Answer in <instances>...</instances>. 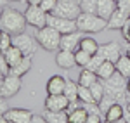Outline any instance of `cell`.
Masks as SVG:
<instances>
[{"label": "cell", "mask_w": 130, "mask_h": 123, "mask_svg": "<svg viewBox=\"0 0 130 123\" xmlns=\"http://www.w3.org/2000/svg\"><path fill=\"white\" fill-rule=\"evenodd\" d=\"M28 24V21L24 17V12H19L18 9L12 7H4L0 10V30L10 33V35H18L21 31H24Z\"/></svg>", "instance_id": "cell-1"}, {"label": "cell", "mask_w": 130, "mask_h": 123, "mask_svg": "<svg viewBox=\"0 0 130 123\" xmlns=\"http://www.w3.org/2000/svg\"><path fill=\"white\" fill-rule=\"evenodd\" d=\"M102 83H104L106 95H109L116 102L125 101V97H127V78L120 71H115L109 78L102 80Z\"/></svg>", "instance_id": "cell-2"}, {"label": "cell", "mask_w": 130, "mask_h": 123, "mask_svg": "<svg viewBox=\"0 0 130 123\" xmlns=\"http://www.w3.org/2000/svg\"><path fill=\"white\" fill-rule=\"evenodd\" d=\"M61 37L62 33L57 31L56 28H52L49 24H45L43 28H38L35 33V38L38 42V45L43 47L49 52H57L59 50V43H61Z\"/></svg>", "instance_id": "cell-3"}, {"label": "cell", "mask_w": 130, "mask_h": 123, "mask_svg": "<svg viewBox=\"0 0 130 123\" xmlns=\"http://www.w3.org/2000/svg\"><path fill=\"white\" fill-rule=\"evenodd\" d=\"M76 26L83 33H101L102 30L108 28V19L94 12H82L76 17Z\"/></svg>", "instance_id": "cell-4"}, {"label": "cell", "mask_w": 130, "mask_h": 123, "mask_svg": "<svg viewBox=\"0 0 130 123\" xmlns=\"http://www.w3.org/2000/svg\"><path fill=\"white\" fill-rule=\"evenodd\" d=\"M12 43H14L16 47H19L21 52H23L24 56H35V52L38 49L37 38H33L31 35L24 33V31H21L18 35H12Z\"/></svg>", "instance_id": "cell-5"}, {"label": "cell", "mask_w": 130, "mask_h": 123, "mask_svg": "<svg viewBox=\"0 0 130 123\" xmlns=\"http://www.w3.org/2000/svg\"><path fill=\"white\" fill-rule=\"evenodd\" d=\"M24 17L28 21V24L33 26V28H43L47 24V19H49V12L42 9L40 5H28L26 10H24Z\"/></svg>", "instance_id": "cell-6"}, {"label": "cell", "mask_w": 130, "mask_h": 123, "mask_svg": "<svg viewBox=\"0 0 130 123\" xmlns=\"http://www.w3.org/2000/svg\"><path fill=\"white\" fill-rule=\"evenodd\" d=\"M50 14H56V16H61V17H68V19H76L82 14V9L76 0H59L56 9Z\"/></svg>", "instance_id": "cell-7"}, {"label": "cell", "mask_w": 130, "mask_h": 123, "mask_svg": "<svg viewBox=\"0 0 130 123\" xmlns=\"http://www.w3.org/2000/svg\"><path fill=\"white\" fill-rule=\"evenodd\" d=\"M47 24L52 26V28H56L57 31H61L62 35H64V33H71V31L78 30V26H76V19L61 17V16H56V14H49Z\"/></svg>", "instance_id": "cell-8"}, {"label": "cell", "mask_w": 130, "mask_h": 123, "mask_svg": "<svg viewBox=\"0 0 130 123\" xmlns=\"http://www.w3.org/2000/svg\"><path fill=\"white\" fill-rule=\"evenodd\" d=\"M19 90H21V76L10 75V73L5 75L4 80H2V92H0V97L10 99V97H14Z\"/></svg>", "instance_id": "cell-9"}, {"label": "cell", "mask_w": 130, "mask_h": 123, "mask_svg": "<svg viewBox=\"0 0 130 123\" xmlns=\"http://www.w3.org/2000/svg\"><path fill=\"white\" fill-rule=\"evenodd\" d=\"M43 108L49 109V111H68L70 99L64 94H47Z\"/></svg>", "instance_id": "cell-10"}, {"label": "cell", "mask_w": 130, "mask_h": 123, "mask_svg": "<svg viewBox=\"0 0 130 123\" xmlns=\"http://www.w3.org/2000/svg\"><path fill=\"white\" fill-rule=\"evenodd\" d=\"M83 31L76 30V31H71V33H64L61 37V43H59V49H64V50H78L80 49V42L83 38Z\"/></svg>", "instance_id": "cell-11"}, {"label": "cell", "mask_w": 130, "mask_h": 123, "mask_svg": "<svg viewBox=\"0 0 130 123\" xmlns=\"http://www.w3.org/2000/svg\"><path fill=\"white\" fill-rule=\"evenodd\" d=\"M5 118L9 123H31L33 113L30 109H23V108H9Z\"/></svg>", "instance_id": "cell-12"}, {"label": "cell", "mask_w": 130, "mask_h": 123, "mask_svg": "<svg viewBox=\"0 0 130 123\" xmlns=\"http://www.w3.org/2000/svg\"><path fill=\"white\" fill-rule=\"evenodd\" d=\"M97 54H101L104 59H108V61H113L116 62L120 59L121 56V47L116 43V42H109V43H104V45H99V50Z\"/></svg>", "instance_id": "cell-13"}, {"label": "cell", "mask_w": 130, "mask_h": 123, "mask_svg": "<svg viewBox=\"0 0 130 123\" xmlns=\"http://www.w3.org/2000/svg\"><path fill=\"white\" fill-rule=\"evenodd\" d=\"M56 64L62 68V69H71L76 66V59H75V52L71 50H64V49H59L56 52Z\"/></svg>", "instance_id": "cell-14"}, {"label": "cell", "mask_w": 130, "mask_h": 123, "mask_svg": "<svg viewBox=\"0 0 130 123\" xmlns=\"http://www.w3.org/2000/svg\"><path fill=\"white\" fill-rule=\"evenodd\" d=\"M128 19H130L128 14L116 7V10L111 14V17L108 19V30H121V28L127 24V21H128Z\"/></svg>", "instance_id": "cell-15"}, {"label": "cell", "mask_w": 130, "mask_h": 123, "mask_svg": "<svg viewBox=\"0 0 130 123\" xmlns=\"http://www.w3.org/2000/svg\"><path fill=\"white\" fill-rule=\"evenodd\" d=\"M125 118V109L120 102H115L108 108V111L104 113V121L108 123H116V121H123Z\"/></svg>", "instance_id": "cell-16"}, {"label": "cell", "mask_w": 130, "mask_h": 123, "mask_svg": "<svg viewBox=\"0 0 130 123\" xmlns=\"http://www.w3.org/2000/svg\"><path fill=\"white\" fill-rule=\"evenodd\" d=\"M95 5H97L95 14H99L104 19H109L111 14L116 10V0H95Z\"/></svg>", "instance_id": "cell-17"}, {"label": "cell", "mask_w": 130, "mask_h": 123, "mask_svg": "<svg viewBox=\"0 0 130 123\" xmlns=\"http://www.w3.org/2000/svg\"><path fill=\"white\" fill-rule=\"evenodd\" d=\"M64 89H66V78H62L61 75L50 76L45 87L47 94H64Z\"/></svg>", "instance_id": "cell-18"}, {"label": "cell", "mask_w": 130, "mask_h": 123, "mask_svg": "<svg viewBox=\"0 0 130 123\" xmlns=\"http://www.w3.org/2000/svg\"><path fill=\"white\" fill-rule=\"evenodd\" d=\"M42 116L47 123H70V111H49L43 109Z\"/></svg>", "instance_id": "cell-19"}, {"label": "cell", "mask_w": 130, "mask_h": 123, "mask_svg": "<svg viewBox=\"0 0 130 123\" xmlns=\"http://www.w3.org/2000/svg\"><path fill=\"white\" fill-rule=\"evenodd\" d=\"M4 57H5L7 64H9L10 68H12V66H16V64H18V62H19L21 59L24 57V54L21 52V49H19V47H16V45L12 43V45H10L9 49H7V50L4 52Z\"/></svg>", "instance_id": "cell-20"}, {"label": "cell", "mask_w": 130, "mask_h": 123, "mask_svg": "<svg viewBox=\"0 0 130 123\" xmlns=\"http://www.w3.org/2000/svg\"><path fill=\"white\" fill-rule=\"evenodd\" d=\"M31 57L33 56H24L16 66L10 68V75H16V76H24L26 73H30L31 69Z\"/></svg>", "instance_id": "cell-21"}, {"label": "cell", "mask_w": 130, "mask_h": 123, "mask_svg": "<svg viewBox=\"0 0 130 123\" xmlns=\"http://www.w3.org/2000/svg\"><path fill=\"white\" fill-rule=\"evenodd\" d=\"M99 80V76H97V73L89 69V68H82L80 71V76H78V83L80 85H85V87H90L92 83H95Z\"/></svg>", "instance_id": "cell-22"}, {"label": "cell", "mask_w": 130, "mask_h": 123, "mask_svg": "<svg viewBox=\"0 0 130 123\" xmlns=\"http://www.w3.org/2000/svg\"><path fill=\"white\" fill-rule=\"evenodd\" d=\"M89 113L83 106H76L75 109L70 111V123H87Z\"/></svg>", "instance_id": "cell-23"}, {"label": "cell", "mask_w": 130, "mask_h": 123, "mask_svg": "<svg viewBox=\"0 0 130 123\" xmlns=\"http://www.w3.org/2000/svg\"><path fill=\"white\" fill-rule=\"evenodd\" d=\"M115 71H116V64L113 61H108V59H106V61L99 66V69L95 73H97V76H99L101 80H106V78H109Z\"/></svg>", "instance_id": "cell-24"}, {"label": "cell", "mask_w": 130, "mask_h": 123, "mask_svg": "<svg viewBox=\"0 0 130 123\" xmlns=\"http://www.w3.org/2000/svg\"><path fill=\"white\" fill-rule=\"evenodd\" d=\"M64 95L70 99V102H75V101H78V83L73 82V80H66Z\"/></svg>", "instance_id": "cell-25"}, {"label": "cell", "mask_w": 130, "mask_h": 123, "mask_svg": "<svg viewBox=\"0 0 130 123\" xmlns=\"http://www.w3.org/2000/svg\"><path fill=\"white\" fill-rule=\"evenodd\" d=\"M115 64H116V71H120L125 78H130V57L127 56V54L121 56Z\"/></svg>", "instance_id": "cell-26"}, {"label": "cell", "mask_w": 130, "mask_h": 123, "mask_svg": "<svg viewBox=\"0 0 130 123\" xmlns=\"http://www.w3.org/2000/svg\"><path fill=\"white\" fill-rule=\"evenodd\" d=\"M80 49L87 50L89 54H97V50H99V43L94 40L92 37H85V35H83V38H82V42H80Z\"/></svg>", "instance_id": "cell-27"}, {"label": "cell", "mask_w": 130, "mask_h": 123, "mask_svg": "<svg viewBox=\"0 0 130 123\" xmlns=\"http://www.w3.org/2000/svg\"><path fill=\"white\" fill-rule=\"evenodd\" d=\"M90 92H92V95H94L95 102H101V101H102V97L106 95V90H104V83H102L101 78L95 83H92V85H90Z\"/></svg>", "instance_id": "cell-28"}, {"label": "cell", "mask_w": 130, "mask_h": 123, "mask_svg": "<svg viewBox=\"0 0 130 123\" xmlns=\"http://www.w3.org/2000/svg\"><path fill=\"white\" fill-rule=\"evenodd\" d=\"M78 101H80V104L95 102L94 95H92V92H90V87H85V85H80V83H78Z\"/></svg>", "instance_id": "cell-29"}, {"label": "cell", "mask_w": 130, "mask_h": 123, "mask_svg": "<svg viewBox=\"0 0 130 123\" xmlns=\"http://www.w3.org/2000/svg\"><path fill=\"white\" fill-rule=\"evenodd\" d=\"M94 54H89L87 50H83V49H78V50H75V59H76V66H80V68H85L87 64H89L90 57H92Z\"/></svg>", "instance_id": "cell-30"}, {"label": "cell", "mask_w": 130, "mask_h": 123, "mask_svg": "<svg viewBox=\"0 0 130 123\" xmlns=\"http://www.w3.org/2000/svg\"><path fill=\"white\" fill-rule=\"evenodd\" d=\"M104 61H106V59H104L101 54H94V56L90 57L89 64H87L85 68H89V69H92V71H97V69H99V66H101Z\"/></svg>", "instance_id": "cell-31"}, {"label": "cell", "mask_w": 130, "mask_h": 123, "mask_svg": "<svg viewBox=\"0 0 130 123\" xmlns=\"http://www.w3.org/2000/svg\"><path fill=\"white\" fill-rule=\"evenodd\" d=\"M78 5H80L82 12H94L95 14V10H97L95 0H82V2H78Z\"/></svg>", "instance_id": "cell-32"}, {"label": "cell", "mask_w": 130, "mask_h": 123, "mask_svg": "<svg viewBox=\"0 0 130 123\" xmlns=\"http://www.w3.org/2000/svg\"><path fill=\"white\" fill-rule=\"evenodd\" d=\"M10 45H12V35L4 31V33H2V38H0V50L5 52Z\"/></svg>", "instance_id": "cell-33"}, {"label": "cell", "mask_w": 130, "mask_h": 123, "mask_svg": "<svg viewBox=\"0 0 130 123\" xmlns=\"http://www.w3.org/2000/svg\"><path fill=\"white\" fill-rule=\"evenodd\" d=\"M57 2H59V0H42V4H40V7L43 10H45V12H52V10L56 9V5H57Z\"/></svg>", "instance_id": "cell-34"}, {"label": "cell", "mask_w": 130, "mask_h": 123, "mask_svg": "<svg viewBox=\"0 0 130 123\" xmlns=\"http://www.w3.org/2000/svg\"><path fill=\"white\" fill-rule=\"evenodd\" d=\"M116 7L121 9L123 12H127L130 16V0H118V2H116Z\"/></svg>", "instance_id": "cell-35"}, {"label": "cell", "mask_w": 130, "mask_h": 123, "mask_svg": "<svg viewBox=\"0 0 130 123\" xmlns=\"http://www.w3.org/2000/svg\"><path fill=\"white\" fill-rule=\"evenodd\" d=\"M121 35H123V38H125V40L130 43V19L127 21V24L121 28Z\"/></svg>", "instance_id": "cell-36"}, {"label": "cell", "mask_w": 130, "mask_h": 123, "mask_svg": "<svg viewBox=\"0 0 130 123\" xmlns=\"http://www.w3.org/2000/svg\"><path fill=\"white\" fill-rule=\"evenodd\" d=\"M7 109H9V106H7V101H5V97H0V116L7 113Z\"/></svg>", "instance_id": "cell-37"}, {"label": "cell", "mask_w": 130, "mask_h": 123, "mask_svg": "<svg viewBox=\"0 0 130 123\" xmlns=\"http://www.w3.org/2000/svg\"><path fill=\"white\" fill-rule=\"evenodd\" d=\"M101 121H104V120L97 114H89V118H87V123H101Z\"/></svg>", "instance_id": "cell-38"}, {"label": "cell", "mask_w": 130, "mask_h": 123, "mask_svg": "<svg viewBox=\"0 0 130 123\" xmlns=\"http://www.w3.org/2000/svg\"><path fill=\"white\" fill-rule=\"evenodd\" d=\"M42 121H45L43 116H33V118H31V123H42Z\"/></svg>", "instance_id": "cell-39"}, {"label": "cell", "mask_w": 130, "mask_h": 123, "mask_svg": "<svg viewBox=\"0 0 130 123\" xmlns=\"http://www.w3.org/2000/svg\"><path fill=\"white\" fill-rule=\"evenodd\" d=\"M28 2V5H40L42 0H26Z\"/></svg>", "instance_id": "cell-40"}, {"label": "cell", "mask_w": 130, "mask_h": 123, "mask_svg": "<svg viewBox=\"0 0 130 123\" xmlns=\"http://www.w3.org/2000/svg\"><path fill=\"white\" fill-rule=\"evenodd\" d=\"M7 4H9V0H0V9H4Z\"/></svg>", "instance_id": "cell-41"}, {"label": "cell", "mask_w": 130, "mask_h": 123, "mask_svg": "<svg viewBox=\"0 0 130 123\" xmlns=\"http://www.w3.org/2000/svg\"><path fill=\"white\" fill-rule=\"evenodd\" d=\"M123 121L130 123V113H128V111H127V114H125V118H123Z\"/></svg>", "instance_id": "cell-42"}, {"label": "cell", "mask_w": 130, "mask_h": 123, "mask_svg": "<svg viewBox=\"0 0 130 123\" xmlns=\"http://www.w3.org/2000/svg\"><path fill=\"white\" fill-rule=\"evenodd\" d=\"M127 92L130 94V78H127Z\"/></svg>", "instance_id": "cell-43"}, {"label": "cell", "mask_w": 130, "mask_h": 123, "mask_svg": "<svg viewBox=\"0 0 130 123\" xmlns=\"http://www.w3.org/2000/svg\"><path fill=\"white\" fill-rule=\"evenodd\" d=\"M127 111H128V113H130V102L127 104Z\"/></svg>", "instance_id": "cell-44"}, {"label": "cell", "mask_w": 130, "mask_h": 123, "mask_svg": "<svg viewBox=\"0 0 130 123\" xmlns=\"http://www.w3.org/2000/svg\"><path fill=\"white\" fill-rule=\"evenodd\" d=\"M127 56H128V57H130V47H128V49H127Z\"/></svg>", "instance_id": "cell-45"}, {"label": "cell", "mask_w": 130, "mask_h": 123, "mask_svg": "<svg viewBox=\"0 0 130 123\" xmlns=\"http://www.w3.org/2000/svg\"><path fill=\"white\" fill-rule=\"evenodd\" d=\"M2 80H4V78H2ZM2 80H0V92H2Z\"/></svg>", "instance_id": "cell-46"}, {"label": "cell", "mask_w": 130, "mask_h": 123, "mask_svg": "<svg viewBox=\"0 0 130 123\" xmlns=\"http://www.w3.org/2000/svg\"><path fill=\"white\" fill-rule=\"evenodd\" d=\"M2 78H4V73H2V71H0V80H2Z\"/></svg>", "instance_id": "cell-47"}, {"label": "cell", "mask_w": 130, "mask_h": 123, "mask_svg": "<svg viewBox=\"0 0 130 123\" xmlns=\"http://www.w3.org/2000/svg\"><path fill=\"white\" fill-rule=\"evenodd\" d=\"M2 33H4V31H2V30H0V38H2Z\"/></svg>", "instance_id": "cell-48"}, {"label": "cell", "mask_w": 130, "mask_h": 123, "mask_svg": "<svg viewBox=\"0 0 130 123\" xmlns=\"http://www.w3.org/2000/svg\"><path fill=\"white\" fill-rule=\"evenodd\" d=\"M2 56H4V52H2V50H0V57H2Z\"/></svg>", "instance_id": "cell-49"}, {"label": "cell", "mask_w": 130, "mask_h": 123, "mask_svg": "<svg viewBox=\"0 0 130 123\" xmlns=\"http://www.w3.org/2000/svg\"><path fill=\"white\" fill-rule=\"evenodd\" d=\"M9 2H19V0H9Z\"/></svg>", "instance_id": "cell-50"}, {"label": "cell", "mask_w": 130, "mask_h": 123, "mask_svg": "<svg viewBox=\"0 0 130 123\" xmlns=\"http://www.w3.org/2000/svg\"><path fill=\"white\" fill-rule=\"evenodd\" d=\"M76 2H82V0H76Z\"/></svg>", "instance_id": "cell-51"}, {"label": "cell", "mask_w": 130, "mask_h": 123, "mask_svg": "<svg viewBox=\"0 0 130 123\" xmlns=\"http://www.w3.org/2000/svg\"><path fill=\"white\" fill-rule=\"evenodd\" d=\"M116 2H118V0H116Z\"/></svg>", "instance_id": "cell-52"}]
</instances>
